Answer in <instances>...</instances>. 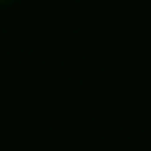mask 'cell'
<instances>
[{
    "instance_id": "cell-1",
    "label": "cell",
    "mask_w": 151,
    "mask_h": 151,
    "mask_svg": "<svg viewBox=\"0 0 151 151\" xmlns=\"http://www.w3.org/2000/svg\"><path fill=\"white\" fill-rule=\"evenodd\" d=\"M9 3H19V0H0V6H9Z\"/></svg>"
}]
</instances>
